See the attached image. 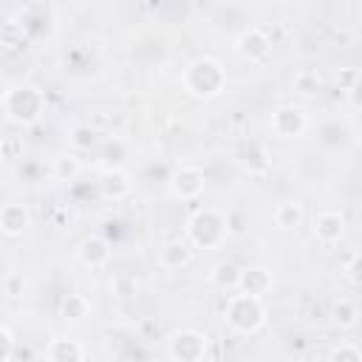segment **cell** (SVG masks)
<instances>
[{"mask_svg":"<svg viewBox=\"0 0 362 362\" xmlns=\"http://www.w3.org/2000/svg\"><path fill=\"white\" fill-rule=\"evenodd\" d=\"M235 48H238V54H240L243 59H249V62H260V59L269 54L272 42L266 40V34H263L260 28H249V31H243V34L238 37Z\"/></svg>","mask_w":362,"mask_h":362,"instance_id":"obj_8","label":"cell"},{"mask_svg":"<svg viewBox=\"0 0 362 362\" xmlns=\"http://www.w3.org/2000/svg\"><path fill=\"white\" fill-rule=\"evenodd\" d=\"M223 320L229 322L232 331L238 334H255L263 328L266 322V308H263V300L249 294V291H240V294H232L223 305Z\"/></svg>","mask_w":362,"mask_h":362,"instance_id":"obj_3","label":"cell"},{"mask_svg":"<svg viewBox=\"0 0 362 362\" xmlns=\"http://www.w3.org/2000/svg\"><path fill=\"white\" fill-rule=\"evenodd\" d=\"M45 356L54 362H79V359H85V348L76 339H54L48 345Z\"/></svg>","mask_w":362,"mask_h":362,"instance_id":"obj_12","label":"cell"},{"mask_svg":"<svg viewBox=\"0 0 362 362\" xmlns=\"http://www.w3.org/2000/svg\"><path fill=\"white\" fill-rule=\"evenodd\" d=\"M274 221H277L280 229H297L300 221H303V209L297 204H280L274 209Z\"/></svg>","mask_w":362,"mask_h":362,"instance_id":"obj_15","label":"cell"},{"mask_svg":"<svg viewBox=\"0 0 362 362\" xmlns=\"http://www.w3.org/2000/svg\"><path fill=\"white\" fill-rule=\"evenodd\" d=\"M342 229H345V221L339 212H320L317 221H314V235L322 240V243H334L342 238Z\"/></svg>","mask_w":362,"mask_h":362,"instance_id":"obj_10","label":"cell"},{"mask_svg":"<svg viewBox=\"0 0 362 362\" xmlns=\"http://www.w3.org/2000/svg\"><path fill=\"white\" fill-rule=\"evenodd\" d=\"M0 342H3V348H0V362H11V356H14V345H17L11 325H3V328H0Z\"/></svg>","mask_w":362,"mask_h":362,"instance_id":"obj_20","label":"cell"},{"mask_svg":"<svg viewBox=\"0 0 362 362\" xmlns=\"http://www.w3.org/2000/svg\"><path fill=\"white\" fill-rule=\"evenodd\" d=\"M238 286H240V291L263 297L269 291V286H272V277H269L266 269H246V272H240V283Z\"/></svg>","mask_w":362,"mask_h":362,"instance_id":"obj_13","label":"cell"},{"mask_svg":"<svg viewBox=\"0 0 362 362\" xmlns=\"http://www.w3.org/2000/svg\"><path fill=\"white\" fill-rule=\"evenodd\" d=\"M76 170H79L76 156H59V158H57V164H54V173H57L59 178H68V181L76 175Z\"/></svg>","mask_w":362,"mask_h":362,"instance_id":"obj_19","label":"cell"},{"mask_svg":"<svg viewBox=\"0 0 362 362\" xmlns=\"http://www.w3.org/2000/svg\"><path fill=\"white\" fill-rule=\"evenodd\" d=\"M348 277H351L356 286H362V255H356V257L348 263Z\"/></svg>","mask_w":362,"mask_h":362,"instance_id":"obj_22","label":"cell"},{"mask_svg":"<svg viewBox=\"0 0 362 362\" xmlns=\"http://www.w3.org/2000/svg\"><path fill=\"white\" fill-rule=\"evenodd\" d=\"M212 283H215L218 288H235V286L240 283L238 266H232V263H218V266L212 269Z\"/></svg>","mask_w":362,"mask_h":362,"instance_id":"obj_16","label":"cell"},{"mask_svg":"<svg viewBox=\"0 0 362 362\" xmlns=\"http://www.w3.org/2000/svg\"><path fill=\"white\" fill-rule=\"evenodd\" d=\"M88 311H90V305H88V300L79 297V294H68V300L62 303V317H65V320H85Z\"/></svg>","mask_w":362,"mask_h":362,"instance_id":"obj_18","label":"cell"},{"mask_svg":"<svg viewBox=\"0 0 362 362\" xmlns=\"http://www.w3.org/2000/svg\"><path fill=\"white\" fill-rule=\"evenodd\" d=\"M272 130L280 139H297L305 130V110L294 105H283L272 113Z\"/></svg>","mask_w":362,"mask_h":362,"instance_id":"obj_6","label":"cell"},{"mask_svg":"<svg viewBox=\"0 0 362 362\" xmlns=\"http://www.w3.org/2000/svg\"><path fill=\"white\" fill-rule=\"evenodd\" d=\"M173 192L178 195V198H184V201H189V198H195L201 189H204V175H201V170H195V167H181L175 175H173Z\"/></svg>","mask_w":362,"mask_h":362,"instance_id":"obj_9","label":"cell"},{"mask_svg":"<svg viewBox=\"0 0 362 362\" xmlns=\"http://www.w3.org/2000/svg\"><path fill=\"white\" fill-rule=\"evenodd\" d=\"M189 260H192V249H189V243H184V240H170V243H164L161 252H158V263H161L164 269H181V266H187Z\"/></svg>","mask_w":362,"mask_h":362,"instance_id":"obj_11","label":"cell"},{"mask_svg":"<svg viewBox=\"0 0 362 362\" xmlns=\"http://www.w3.org/2000/svg\"><path fill=\"white\" fill-rule=\"evenodd\" d=\"M181 82H184V88H187L189 96H195V99H212V96L221 93V88L226 82V74H223V68H221L218 59L198 57L195 62L187 65Z\"/></svg>","mask_w":362,"mask_h":362,"instance_id":"obj_1","label":"cell"},{"mask_svg":"<svg viewBox=\"0 0 362 362\" xmlns=\"http://www.w3.org/2000/svg\"><path fill=\"white\" fill-rule=\"evenodd\" d=\"M356 320H359L356 303H351V300H337V303H334V322H337V325L351 328V325H356Z\"/></svg>","mask_w":362,"mask_h":362,"instance_id":"obj_17","label":"cell"},{"mask_svg":"<svg viewBox=\"0 0 362 362\" xmlns=\"http://www.w3.org/2000/svg\"><path fill=\"white\" fill-rule=\"evenodd\" d=\"M331 359H354V362H359L362 359V351L359 348H351V345H339V348L331 351Z\"/></svg>","mask_w":362,"mask_h":362,"instance_id":"obj_21","label":"cell"},{"mask_svg":"<svg viewBox=\"0 0 362 362\" xmlns=\"http://www.w3.org/2000/svg\"><path fill=\"white\" fill-rule=\"evenodd\" d=\"M167 354L173 359H201L206 354V337L198 334V331H178L170 337V345H167Z\"/></svg>","mask_w":362,"mask_h":362,"instance_id":"obj_5","label":"cell"},{"mask_svg":"<svg viewBox=\"0 0 362 362\" xmlns=\"http://www.w3.org/2000/svg\"><path fill=\"white\" fill-rule=\"evenodd\" d=\"M79 260H82L85 266H102V263L107 260V246H105V240L88 238V240L79 246Z\"/></svg>","mask_w":362,"mask_h":362,"instance_id":"obj_14","label":"cell"},{"mask_svg":"<svg viewBox=\"0 0 362 362\" xmlns=\"http://www.w3.org/2000/svg\"><path fill=\"white\" fill-rule=\"evenodd\" d=\"M31 226V212L25 204L11 201L0 209V232L6 238H23V232Z\"/></svg>","mask_w":362,"mask_h":362,"instance_id":"obj_7","label":"cell"},{"mask_svg":"<svg viewBox=\"0 0 362 362\" xmlns=\"http://www.w3.org/2000/svg\"><path fill=\"white\" fill-rule=\"evenodd\" d=\"M45 110V99L40 93V88L34 85H11L6 93H3V113L8 122L14 124H34Z\"/></svg>","mask_w":362,"mask_h":362,"instance_id":"obj_2","label":"cell"},{"mask_svg":"<svg viewBox=\"0 0 362 362\" xmlns=\"http://www.w3.org/2000/svg\"><path fill=\"white\" fill-rule=\"evenodd\" d=\"M187 232H189V240H192L195 246L215 249V246H221V243L226 240L229 226H226V218H223L221 212H215V209H201L198 215H192Z\"/></svg>","mask_w":362,"mask_h":362,"instance_id":"obj_4","label":"cell"}]
</instances>
